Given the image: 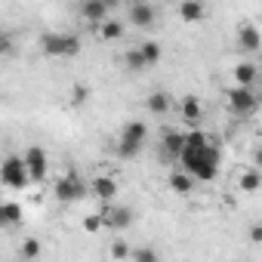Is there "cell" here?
<instances>
[{"instance_id":"6da1fadb","label":"cell","mask_w":262,"mask_h":262,"mask_svg":"<svg viewBox=\"0 0 262 262\" xmlns=\"http://www.w3.org/2000/svg\"><path fill=\"white\" fill-rule=\"evenodd\" d=\"M219 161H222V151L213 145V142H204V145H185L179 164L185 173H191L198 182H213L219 176Z\"/></svg>"},{"instance_id":"7a4b0ae2","label":"cell","mask_w":262,"mask_h":262,"mask_svg":"<svg viewBox=\"0 0 262 262\" xmlns=\"http://www.w3.org/2000/svg\"><path fill=\"white\" fill-rule=\"evenodd\" d=\"M145 142H148V123L145 120H129V123H123L120 139H117V158L120 161L139 158L142 148H145Z\"/></svg>"},{"instance_id":"3957f363","label":"cell","mask_w":262,"mask_h":262,"mask_svg":"<svg viewBox=\"0 0 262 262\" xmlns=\"http://www.w3.org/2000/svg\"><path fill=\"white\" fill-rule=\"evenodd\" d=\"M40 53L50 59H74L80 53V37L62 34V31H47V34H40Z\"/></svg>"},{"instance_id":"277c9868","label":"cell","mask_w":262,"mask_h":262,"mask_svg":"<svg viewBox=\"0 0 262 262\" xmlns=\"http://www.w3.org/2000/svg\"><path fill=\"white\" fill-rule=\"evenodd\" d=\"M225 105L234 117H250L256 108H259V96L253 86H244V83H234L228 93H225Z\"/></svg>"},{"instance_id":"5b68a950","label":"cell","mask_w":262,"mask_h":262,"mask_svg":"<svg viewBox=\"0 0 262 262\" xmlns=\"http://www.w3.org/2000/svg\"><path fill=\"white\" fill-rule=\"evenodd\" d=\"M86 191H90V182H83L77 173H65V176L56 179V185H53V198H56L59 204H77V201L86 198Z\"/></svg>"},{"instance_id":"8992f818","label":"cell","mask_w":262,"mask_h":262,"mask_svg":"<svg viewBox=\"0 0 262 262\" xmlns=\"http://www.w3.org/2000/svg\"><path fill=\"white\" fill-rule=\"evenodd\" d=\"M0 182L7 188H25L31 182V173L25 167V158H7L4 167H0Z\"/></svg>"},{"instance_id":"52a82bcc","label":"cell","mask_w":262,"mask_h":262,"mask_svg":"<svg viewBox=\"0 0 262 262\" xmlns=\"http://www.w3.org/2000/svg\"><path fill=\"white\" fill-rule=\"evenodd\" d=\"M25 167H28V173H31V182H43L47 176H50V158H47V151L40 148V145H31V148H25Z\"/></svg>"},{"instance_id":"ba28073f","label":"cell","mask_w":262,"mask_h":262,"mask_svg":"<svg viewBox=\"0 0 262 262\" xmlns=\"http://www.w3.org/2000/svg\"><path fill=\"white\" fill-rule=\"evenodd\" d=\"M182 151H185V133H179V129H167V133L161 136V158L167 164H173V161L182 158Z\"/></svg>"},{"instance_id":"9c48e42d","label":"cell","mask_w":262,"mask_h":262,"mask_svg":"<svg viewBox=\"0 0 262 262\" xmlns=\"http://www.w3.org/2000/svg\"><path fill=\"white\" fill-rule=\"evenodd\" d=\"M108 13H111V7L105 4V0H83V4H80V19L90 22L93 28H99L108 19Z\"/></svg>"},{"instance_id":"30bf717a","label":"cell","mask_w":262,"mask_h":262,"mask_svg":"<svg viewBox=\"0 0 262 262\" xmlns=\"http://www.w3.org/2000/svg\"><path fill=\"white\" fill-rule=\"evenodd\" d=\"M237 50H241V53H247V56L262 50V34H259V28H256V25H247V22H244V25L237 28Z\"/></svg>"},{"instance_id":"8fae6325","label":"cell","mask_w":262,"mask_h":262,"mask_svg":"<svg viewBox=\"0 0 262 262\" xmlns=\"http://www.w3.org/2000/svg\"><path fill=\"white\" fill-rule=\"evenodd\" d=\"M170 108H173V96L167 90H151L148 93V99H145V111L148 114L164 117V114H170Z\"/></svg>"},{"instance_id":"7c38bea8","label":"cell","mask_w":262,"mask_h":262,"mask_svg":"<svg viewBox=\"0 0 262 262\" xmlns=\"http://www.w3.org/2000/svg\"><path fill=\"white\" fill-rule=\"evenodd\" d=\"M179 114H182V120H185V123L198 126V123L204 120V102H201L194 93H188V96L179 102Z\"/></svg>"},{"instance_id":"4fadbf2b","label":"cell","mask_w":262,"mask_h":262,"mask_svg":"<svg viewBox=\"0 0 262 262\" xmlns=\"http://www.w3.org/2000/svg\"><path fill=\"white\" fill-rule=\"evenodd\" d=\"M102 213H105V222H108L111 231H123V228L133 225V210L129 207H108Z\"/></svg>"},{"instance_id":"5bb4252c","label":"cell","mask_w":262,"mask_h":262,"mask_svg":"<svg viewBox=\"0 0 262 262\" xmlns=\"http://www.w3.org/2000/svg\"><path fill=\"white\" fill-rule=\"evenodd\" d=\"M155 16H158V10L151 4H133L129 7V25H136V28H151Z\"/></svg>"},{"instance_id":"9a60e30c","label":"cell","mask_w":262,"mask_h":262,"mask_svg":"<svg viewBox=\"0 0 262 262\" xmlns=\"http://www.w3.org/2000/svg\"><path fill=\"white\" fill-rule=\"evenodd\" d=\"M231 77H234V83L256 86V80H259V65H253L250 59H244V62H237V65L231 68Z\"/></svg>"},{"instance_id":"2e32d148","label":"cell","mask_w":262,"mask_h":262,"mask_svg":"<svg viewBox=\"0 0 262 262\" xmlns=\"http://www.w3.org/2000/svg\"><path fill=\"white\" fill-rule=\"evenodd\" d=\"M90 191H93L99 201H114V198H117V179H111V176H96V179H90Z\"/></svg>"},{"instance_id":"e0dca14e","label":"cell","mask_w":262,"mask_h":262,"mask_svg":"<svg viewBox=\"0 0 262 262\" xmlns=\"http://www.w3.org/2000/svg\"><path fill=\"white\" fill-rule=\"evenodd\" d=\"M22 219H25V213H22V207L16 201H4V204H0V228H13Z\"/></svg>"},{"instance_id":"ac0fdd59","label":"cell","mask_w":262,"mask_h":262,"mask_svg":"<svg viewBox=\"0 0 262 262\" xmlns=\"http://www.w3.org/2000/svg\"><path fill=\"white\" fill-rule=\"evenodd\" d=\"M204 16H207V7L201 4V0H182V4H179V19H182V22L194 25V22H201Z\"/></svg>"},{"instance_id":"d6986e66","label":"cell","mask_w":262,"mask_h":262,"mask_svg":"<svg viewBox=\"0 0 262 262\" xmlns=\"http://www.w3.org/2000/svg\"><path fill=\"white\" fill-rule=\"evenodd\" d=\"M96 31H99V40H102V43H114V40H120V37H123V22L108 16Z\"/></svg>"},{"instance_id":"ffe728a7","label":"cell","mask_w":262,"mask_h":262,"mask_svg":"<svg viewBox=\"0 0 262 262\" xmlns=\"http://www.w3.org/2000/svg\"><path fill=\"white\" fill-rule=\"evenodd\" d=\"M237 188H241V191H247V194L259 191V188H262V170H259V167L244 170V173L237 176Z\"/></svg>"},{"instance_id":"44dd1931","label":"cell","mask_w":262,"mask_h":262,"mask_svg":"<svg viewBox=\"0 0 262 262\" xmlns=\"http://www.w3.org/2000/svg\"><path fill=\"white\" fill-rule=\"evenodd\" d=\"M120 62H123V68H126V71H133V74H139V71H148V62H145V56H142V50H139V47L126 50Z\"/></svg>"},{"instance_id":"7402d4cb","label":"cell","mask_w":262,"mask_h":262,"mask_svg":"<svg viewBox=\"0 0 262 262\" xmlns=\"http://www.w3.org/2000/svg\"><path fill=\"white\" fill-rule=\"evenodd\" d=\"M170 191H176V194H188L191 188H194V176L191 173H185V170H179V173H170Z\"/></svg>"},{"instance_id":"603a6c76","label":"cell","mask_w":262,"mask_h":262,"mask_svg":"<svg viewBox=\"0 0 262 262\" xmlns=\"http://www.w3.org/2000/svg\"><path fill=\"white\" fill-rule=\"evenodd\" d=\"M139 50H142V56H145L148 68H155V65L161 62V47H158L155 40H142V43H139Z\"/></svg>"},{"instance_id":"cb8c5ba5","label":"cell","mask_w":262,"mask_h":262,"mask_svg":"<svg viewBox=\"0 0 262 262\" xmlns=\"http://www.w3.org/2000/svg\"><path fill=\"white\" fill-rule=\"evenodd\" d=\"M102 228H108V222H105V213H90V216L83 219V231L96 234V231H102Z\"/></svg>"},{"instance_id":"d4e9b609","label":"cell","mask_w":262,"mask_h":262,"mask_svg":"<svg viewBox=\"0 0 262 262\" xmlns=\"http://www.w3.org/2000/svg\"><path fill=\"white\" fill-rule=\"evenodd\" d=\"M19 256L28 259V262L37 259V256H40V241H37V237H25V244L19 247Z\"/></svg>"},{"instance_id":"484cf974","label":"cell","mask_w":262,"mask_h":262,"mask_svg":"<svg viewBox=\"0 0 262 262\" xmlns=\"http://www.w3.org/2000/svg\"><path fill=\"white\" fill-rule=\"evenodd\" d=\"M108 256H111V259H133V250L126 247V241H114V244L108 247Z\"/></svg>"},{"instance_id":"4316f807","label":"cell","mask_w":262,"mask_h":262,"mask_svg":"<svg viewBox=\"0 0 262 262\" xmlns=\"http://www.w3.org/2000/svg\"><path fill=\"white\" fill-rule=\"evenodd\" d=\"M86 99H90V86H83V83H77V86H71V105L74 108H80V105H86Z\"/></svg>"},{"instance_id":"83f0119b","label":"cell","mask_w":262,"mask_h":262,"mask_svg":"<svg viewBox=\"0 0 262 262\" xmlns=\"http://www.w3.org/2000/svg\"><path fill=\"white\" fill-rule=\"evenodd\" d=\"M133 259L136 262H158V250L155 247H139V250H133Z\"/></svg>"},{"instance_id":"f1b7e54d","label":"cell","mask_w":262,"mask_h":262,"mask_svg":"<svg viewBox=\"0 0 262 262\" xmlns=\"http://www.w3.org/2000/svg\"><path fill=\"white\" fill-rule=\"evenodd\" d=\"M247 237H250L253 244H262V225H253V228L247 231Z\"/></svg>"},{"instance_id":"f546056e","label":"cell","mask_w":262,"mask_h":262,"mask_svg":"<svg viewBox=\"0 0 262 262\" xmlns=\"http://www.w3.org/2000/svg\"><path fill=\"white\" fill-rule=\"evenodd\" d=\"M253 167H259V170H262V145L253 151Z\"/></svg>"},{"instance_id":"4dcf8cb0","label":"cell","mask_w":262,"mask_h":262,"mask_svg":"<svg viewBox=\"0 0 262 262\" xmlns=\"http://www.w3.org/2000/svg\"><path fill=\"white\" fill-rule=\"evenodd\" d=\"M13 53V40L10 37H4V56H10Z\"/></svg>"},{"instance_id":"1f68e13d","label":"cell","mask_w":262,"mask_h":262,"mask_svg":"<svg viewBox=\"0 0 262 262\" xmlns=\"http://www.w3.org/2000/svg\"><path fill=\"white\" fill-rule=\"evenodd\" d=\"M105 4H108V7L114 10V7H120V4H123V0H105Z\"/></svg>"},{"instance_id":"d6a6232c","label":"cell","mask_w":262,"mask_h":262,"mask_svg":"<svg viewBox=\"0 0 262 262\" xmlns=\"http://www.w3.org/2000/svg\"><path fill=\"white\" fill-rule=\"evenodd\" d=\"M259 56H262V50H259ZM259 65H262V62H259Z\"/></svg>"}]
</instances>
